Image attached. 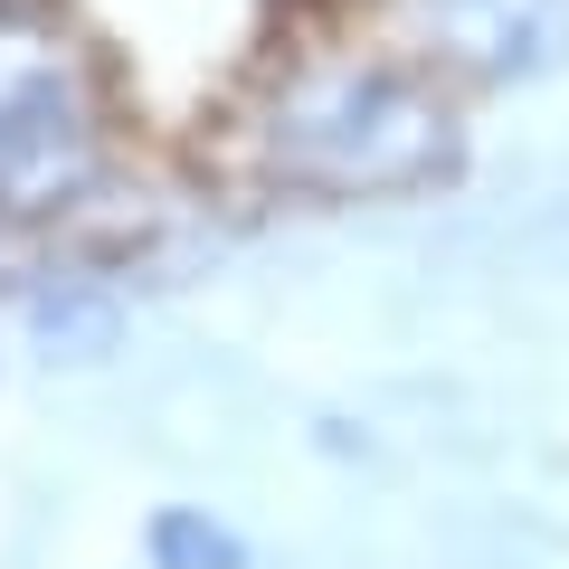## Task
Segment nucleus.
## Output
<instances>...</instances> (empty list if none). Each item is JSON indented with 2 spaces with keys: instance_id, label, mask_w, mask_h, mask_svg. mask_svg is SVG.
I'll return each mask as SVG.
<instances>
[{
  "instance_id": "obj_1",
  "label": "nucleus",
  "mask_w": 569,
  "mask_h": 569,
  "mask_svg": "<svg viewBox=\"0 0 569 569\" xmlns=\"http://www.w3.org/2000/svg\"><path fill=\"white\" fill-rule=\"evenodd\" d=\"M456 152L447 114L399 67H332V77L284 86L266 114V162L276 181L323 190V200H389V190L437 181Z\"/></svg>"
},
{
  "instance_id": "obj_2",
  "label": "nucleus",
  "mask_w": 569,
  "mask_h": 569,
  "mask_svg": "<svg viewBox=\"0 0 569 569\" xmlns=\"http://www.w3.org/2000/svg\"><path fill=\"white\" fill-rule=\"evenodd\" d=\"M96 123H86L67 77H20L0 86V219H39L67 190H86Z\"/></svg>"
},
{
  "instance_id": "obj_3",
  "label": "nucleus",
  "mask_w": 569,
  "mask_h": 569,
  "mask_svg": "<svg viewBox=\"0 0 569 569\" xmlns=\"http://www.w3.org/2000/svg\"><path fill=\"white\" fill-rule=\"evenodd\" d=\"M437 29L485 77H541L569 58V0H447Z\"/></svg>"
},
{
  "instance_id": "obj_4",
  "label": "nucleus",
  "mask_w": 569,
  "mask_h": 569,
  "mask_svg": "<svg viewBox=\"0 0 569 569\" xmlns=\"http://www.w3.org/2000/svg\"><path fill=\"white\" fill-rule=\"evenodd\" d=\"M152 560L162 569H238V541L219 522H200V512H162L152 522Z\"/></svg>"
}]
</instances>
